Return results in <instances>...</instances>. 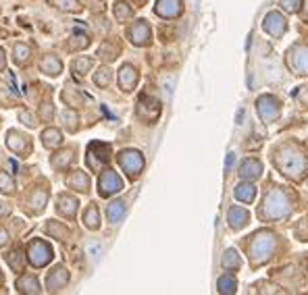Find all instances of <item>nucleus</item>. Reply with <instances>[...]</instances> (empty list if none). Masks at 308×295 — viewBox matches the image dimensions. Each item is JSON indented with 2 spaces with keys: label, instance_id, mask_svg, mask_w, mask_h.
<instances>
[{
  "label": "nucleus",
  "instance_id": "obj_1",
  "mask_svg": "<svg viewBox=\"0 0 308 295\" xmlns=\"http://www.w3.org/2000/svg\"><path fill=\"white\" fill-rule=\"evenodd\" d=\"M273 162L277 164L283 175L292 177V179H302L306 169H308V162H306L304 154L298 150H294V148H283L277 156H273Z\"/></svg>",
  "mask_w": 308,
  "mask_h": 295
},
{
  "label": "nucleus",
  "instance_id": "obj_2",
  "mask_svg": "<svg viewBox=\"0 0 308 295\" xmlns=\"http://www.w3.org/2000/svg\"><path fill=\"white\" fill-rule=\"evenodd\" d=\"M288 212H290V199L281 190H273V192L267 194L263 210H260V214H263L267 220L281 218V216H286Z\"/></svg>",
  "mask_w": 308,
  "mask_h": 295
},
{
  "label": "nucleus",
  "instance_id": "obj_3",
  "mask_svg": "<svg viewBox=\"0 0 308 295\" xmlns=\"http://www.w3.org/2000/svg\"><path fill=\"white\" fill-rule=\"evenodd\" d=\"M252 245H250V254H252V264H265L269 260L271 252H273L275 245V237L269 231H260L252 237Z\"/></svg>",
  "mask_w": 308,
  "mask_h": 295
},
{
  "label": "nucleus",
  "instance_id": "obj_4",
  "mask_svg": "<svg viewBox=\"0 0 308 295\" xmlns=\"http://www.w3.org/2000/svg\"><path fill=\"white\" fill-rule=\"evenodd\" d=\"M54 250L48 241L44 239H31L27 245V260L33 268H44L48 262H52Z\"/></svg>",
  "mask_w": 308,
  "mask_h": 295
},
{
  "label": "nucleus",
  "instance_id": "obj_5",
  "mask_svg": "<svg viewBox=\"0 0 308 295\" xmlns=\"http://www.w3.org/2000/svg\"><path fill=\"white\" fill-rule=\"evenodd\" d=\"M119 164H121V169L125 171V175L129 177L132 181H136L142 169H144V156H142V152L138 150H123L119 152Z\"/></svg>",
  "mask_w": 308,
  "mask_h": 295
},
{
  "label": "nucleus",
  "instance_id": "obj_6",
  "mask_svg": "<svg viewBox=\"0 0 308 295\" xmlns=\"http://www.w3.org/2000/svg\"><path fill=\"white\" fill-rule=\"evenodd\" d=\"M111 160V146L109 144H100V141H94L88 148V154H86V162H88V169L90 171H100L106 162Z\"/></svg>",
  "mask_w": 308,
  "mask_h": 295
},
{
  "label": "nucleus",
  "instance_id": "obj_7",
  "mask_svg": "<svg viewBox=\"0 0 308 295\" xmlns=\"http://www.w3.org/2000/svg\"><path fill=\"white\" fill-rule=\"evenodd\" d=\"M6 146H8V150L13 152V154H17V156H21V158L29 156L31 150H33L31 139H29L25 133L17 131V129H10V131L6 133Z\"/></svg>",
  "mask_w": 308,
  "mask_h": 295
},
{
  "label": "nucleus",
  "instance_id": "obj_8",
  "mask_svg": "<svg viewBox=\"0 0 308 295\" xmlns=\"http://www.w3.org/2000/svg\"><path fill=\"white\" fill-rule=\"evenodd\" d=\"M138 116L144 123L152 125L160 116V104H158V100L148 96V94H144V96L138 100Z\"/></svg>",
  "mask_w": 308,
  "mask_h": 295
},
{
  "label": "nucleus",
  "instance_id": "obj_9",
  "mask_svg": "<svg viewBox=\"0 0 308 295\" xmlns=\"http://www.w3.org/2000/svg\"><path fill=\"white\" fill-rule=\"evenodd\" d=\"M123 190V181L121 177L117 175L115 171H104L98 179V194L102 197H109L113 194H119Z\"/></svg>",
  "mask_w": 308,
  "mask_h": 295
},
{
  "label": "nucleus",
  "instance_id": "obj_10",
  "mask_svg": "<svg viewBox=\"0 0 308 295\" xmlns=\"http://www.w3.org/2000/svg\"><path fill=\"white\" fill-rule=\"evenodd\" d=\"M69 279H71V275H69V270L63 264L54 266L48 273V277H46V291H48V293L63 291L69 285Z\"/></svg>",
  "mask_w": 308,
  "mask_h": 295
},
{
  "label": "nucleus",
  "instance_id": "obj_11",
  "mask_svg": "<svg viewBox=\"0 0 308 295\" xmlns=\"http://www.w3.org/2000/svg\"><path fill=\"white\" fill-rule=\"evenodd\" d=\"M127 38L134 46H148L152 42V31H150L148 21H144V19L136 21L134 25L127 29Z\"/></svg>",
  "mask_w": 308,
  "mask_h": 295
},
{
  "label": "nucleus",
  "instance_id": "obj_12",
  "mask_svg": "<svg viewBox=\"0 0 308 295\" xmlns=\"http://www.w3.org/2000/svg\"><path fill=\"white\" fill-rule=\"evenodd\" d=\"M154 13L162 19H175L183 13V2L181 0H156Z\"/></svg>",
  "mask_w": 308,
  "mask_h": 295
},
{
  "label": "nucleus",
  "instance_id": "obj_13",
  "mask_svg": "<svg viewBox=\"0 0 308 295\" xmlns=\"http://www.w3.org/2000/svg\"><path fill=\"white\" fill-rule=\"evenodd\" d=\"M38 69H40V73L48 77H58L63 73V61L56 54H44L38 63Z\"/></svg>",
  "mask_w": 308,
  "mask_h": 295
},
{
  "label": "nucleus",
  "instance_id": "obj_14",
  "mask_svg": "<svg viewBox=\"0 0 308 295\" xmlns=\"http://www.w3.org/2000/svg\"><path fill=\"white\" fill-rule=\"evenodd\" d=\"M256 108H258V114L263 121H273L279 114V102L273 96H263L256 102Z\"/></svg>",
  "mask_w": 308,
  "mask_h": 295
},
{
  "label": "nucleus",
  "instance_id": "obj_15",
  "mask_svg": "<svg viewBox=\"0 0 308 295\" xmlns=\"http://www.w3.org/2000/svg\"><path fill=\"white\" fill-rule=\"evenodd\" d=\"M138 79H140V75H138V71H136L134 65H123L119 69V86H121V90L125 94L134 92V88L138 86Z\"/></svg>",
  "mask_w": 308,
  "mask_h": 295
},
{
  "label": "nucleus",
  "instance_id": "obj_16",
  "mask_svg": "<svg viewBox=\"0 0 308 295\" xmlns=\"http://www.w3.org/2000/svg\"><path fill=\"white\" fill-rule=\"evenodd\" d=\"M65 185L69 190H75L79 194H88L90 192V177L84 171H73L65 179Z\"/></svg>",
  "mask_w": 308,
  "mask_h": 295
},
{
  "label": "nucleus",
  "instance_id": "obj_17",
  "mask_svg": "<svg viewBox=\"0 0 308 295\" xmlns=\"http://www.w3.org/2000/svg\"><path fill=\"white\" fill-rule=\"evenodd\" d=\"M48 202V190L46 187H33L29 194V212L31 214H42V210L46 208Z\"/></svg>",
  "mask_w": 308,
  "mask_h": 295
},
{
  "label": "nucleus",
  "instance_id": "obj_18",
  "mask_svg": "<svg viewBox=\"0 0 308 295\" xmlns=\"http://www.w3.org/2000/svg\"><path fill=\"white\" fill-rule=\"evenodd\" d=\"M290 65L302 75H308V46H298L294 52L290 50Z\"/></svg>",
  "mask_w": 308,
  "mask_h": 295
},
{
  "label": "nucleus",
  "instance_id": "obj_19",
  "mask_svg": "<svg viewBox=\"0 0 308 295\" xmlns=\"http://www.w3.org/2000/svg\"><path fill=\"white\" fill-rule=\"evenodd\" d=\"M77 206H79V202L73 196H69V194H61V196H58V199H56V212H58V214H63V216H67V218L75 216Z\"/></svg>",
  "mask_w": 308,
  "mask_h": 295
},
{
  "label": "nucleus",
  "instance_id": "obj_20",
  "mask_svg": "<svg viewBox=\"0 0 308 295\" xmlns=\"http://www.w3.org/2000/svg\"><path fill=\"white\" fill-rule=\"evenodd\" d=\"M15 289L19 293H29V295H35V293L42 291L40 281H38V277H35V275H21L15 281Z\"/></svg>",
  "mask_w": 308,
  "mask_h": 295
},
{
  "label": "nucleus",
  "instance_id": "obj_21",
  "mask_svg": "<svg viewBox=\"0 0 308 295\" xmlns=\"http://www.w3.org/2000/svg\"><path fill=\"white\" fill-rule=\"evenodd\" d=\"M75 160V148H69V150H61L50 158V167L54 171H65L71 162Z\"/></svg>",
  "mask_w": 308,
  "mask_h": 295
},
{
  "label": "nucleus",
  "instance_id": "obj_22",
  "mask_svg": "<svg viewBox=\"0 0 308 295\" xmlns=\"http://www.w3.org/2000/svg\"><path fill=\"white\" fill-rule=\"evenodd\" d=\"M265 29H267L271 35L279 38V35L286 31V19H283L279 13H269V15L265 17Z\"/></svg>",
  "mask_w": 308,
  "mask_h": 295
},
{
  "label": "nucleus",
  "instance_id": "obj_23",
  "mask_svg": "<svg viewBox=\"0 0 308 295\" xmlns=\"http://www.w3.org/2000/svg\"><path fill=\"white\" fill-rule=\"evenodd\" d=\"M44 231L48 233L52 239H58V241H67L69 235H71V231L67 229V225H63V222H58V220H48L44 225Z\"/></svg>",
  "mask_w": 308,
  "mask_h": 295
},
{
  "label": "nucleus",
  "instance_id": "obj_24",
  "mask_svg": "<svg viewBox=\"0 0 308 295\" xmlns=\"http://www.w3.org/2000/svg\"><path fill=\"white\" fill-rule=\"evenodd\" d=\"M61 144H63V133L58 131L56 127H48L42 131V146L44 148L52 150V148H58Z\"/></svg>",
  "mask_w": 308,
  "mask_h": 295
},
{
  "label": "nucleus",
  "instance_id": "obj_25",
  "mask_svg": "<svg viewBox=\"0 0 308 295\" xmlns=\"http://www.w3.org/2000/svg\"><path fill=\"white\" fill-rule=\"evenodd\" d=\"M4 260H6V264L10 266V270H13V273H23V270H25V256H23V252L19 250V247L10 250L4 256Z\"/></svg>",
  "mask_w": 308,
  "mask_h": 295
},
{
  "label": "nucleus",
  "instance_id": "obj_26",
  "mask_svg": "<svg viewBox=\"0 0 308 295\" xmlns=\"http://www.w3.org/2000/svg\"><path fill=\"white\" fill-rule=\"evenodd\" d=\"M84 225L90 231H98L100 229V212H98L96 204H88V208L84 210Z\"/></svg>",
  "mask_w": 308,
  "mask_h": 295
},
{
  "label": "nucleus",
  "instance_id": "obj_27",
  "mask_svg": "<svg viewBox=\"0 0 308 295\" xmlns=\"http://www.w3.org/2000/svg\"><path fill=\"white\" fill-rule=\"evenodd\" d=\"M29 58H31V48H29L27 44L19 42V44L13 46V61H15V65H19V67L27 65Z\"/></svg>",
  "mask_w": 308,
  "mask_h": 295
},
{
  "label": "nucleus",
  "instance_id": "obj_28",
  "mask_svg": "<svg viewBox=\"0 0 308 295\" xmlns=\"http://www.w3.org/2000/svg\"><path fill=\"white\" fill-rule=\"evenodd\" d=\"M260 171H263V167H260V162L256 158H246L240 167V175L246 177V179H254V177L260 175Z\"/></svg>",
  "mask_w": 308,
  "mask_h": 295
},
{
  "label": "nucleus",
  "instance_id": "obj_29",
  "mask_svg": "<svg viewBox=\"0 0 308 295\" xmlns=\"http://www.w3.org/2000/svg\"><path fill=\"white\" fill-rule=\"evenodd\" d=\"M119 52H121V46L115 40H106L98 48V56H102L104 61H115V58L119 56Z\"/></svg>",
  "mask_w": 308,
  "mask_h": 295
},
{
  "label": "nucleus",
  "instance_id": "obj_30",
  "mask_svg": "<svg viewBox=\"0 0 308 295\" xmlns=\"http://www.w3.org/2000/svg\"><path fill=\"white\" fill-rule=\"evenodd\" d=\"M106 216H109V220L113 222V225H117V222L125 216V202L123 199H115V202H111L109 208H106Z\"/></svg>",
  "mask_w": 308,
  "mask_h": 295
},
{
  "label": "nucleus",
  "instance_id": "obj_31",
  "mask_svg": "<svg viewBox=\"0 0 308 295\" xmlns=\"http://www.w3.org/2000/svg\"><path fill=\"white\" fill-rule=\"evenodd\" d=\"M113 13H115V19L119 21V23H125L134 17V8L129 6L125 0H117L115 6H113Z\"/></svg>",
  "mask_w": 308,
  "mask_h": 295
},
{
  "label": "nucleus",
  "instance_id": "obj_32",
  "mask_svg": "<svg viewBox=\"0 0 308 295\" xmlns=\"http://www.w3.org/2000/svg\"><path fill=\"white\" fill-rule=\"evenodd\" d=\"M248 212L246 210H242V208H231L229 210V222H231V227L233 229H242V227H246L248 225Z\"/></svg>",
  "mask_w": 308,
  "mask_h": 295
},
{
  "label": "nucleus",
  "instance_id": "obj_33",
  "mask_svg": "<svg viewBox=\"0 0 308 295\" xmlns=\"http://www.w3.org/2000/svg\"><path fill=\"white\" fill-rule=\"evenodd\" d=\"M48 2L54 8L67 10V13H79V10H84V6H81L79 0H48Z\"/></svg>",
  "mask_w": 308,
  "mask_h": 295
},
{
  "label": "nucleus",
  "instance_id": "obj_34",
  "mask_svg": "<svg viewBox=\"0 0 308 295\" xmlns=\"http://www.w3.org/2000/svg\"><path fill=\"white\" fill-rule=\"evenodd\" d=\"M61 98H63V102L67 106H71V108H77V106H81V102H84V96H81V94L77 90H73V88H65Z\"/></svg>",
  "mask_w": 308,
  "mask_h": 295
},
{
  "label": "nucleus",
  "instance_id": "obj_35",
  "mask_svg": "<svg viewBox=\"0 0 308 295\" xmlns=\"http://www.w3.org/2000/svg\"><path fill=\"white\" fill-rule=\"evenodd\" d=\"M92 65H94V61L90 56H77V58H73V63H71V69H73V73H77V75H86L92 69Z\"/></svg>",
  "mask_w": 308,
  "mask_h": 295
},
{
  "label": "nucleus",
  "instance_id": "obj_36",
  "mask_svg": "<svg viewBox=\"0 0 308 295\" xmlns=\"http://www.w3.org/2000/svg\"><path fill=\"white\" fill-rule=\"evenodd\" d=\"M254 196H256V190L250 183H240L238 187H235V197L242 199V202H252Z\"/></svg>",
  "mask_w": 308,
  "mask_h": 295
},
{
  "label": "nucleus",
  "instance_id": "obj_37",
  "mask_svg": "<svg viewBox=\"0 0 308 295\" xmlns=\"http://www.w3.org/2000/svg\"><path fill=\"white\" fill-rule=\"evenodd\" d=\"M0 192L6 194V196H13V194L17 192L15 179H13V177H10L8 173H4V171H0Z\"/></svg>",
  "mask_w": 308,
  "mask_h": 295
},
{
  "label": "nucleus",
  "instance_id": "obj_38",
  "mask_svg": "<svg viewBox=\"0 0 308 295\" xmlns=\"http://www.w3.org/2000/svg\"><path fill=\"white\" fill-rule=\"evenodd\" d=\"M111 79H113V71L109 67H100L96 73H94V84L98 88H106L111 84Z\"/></svg>",
  "mask_w": 308,
  "mask_h": 295
},
{
  "label": "nucleus",
  "instance_id": "obj_39",
  "mask_svg": "<svg viewBox=\"0 0 308 295\" xmlns=\"http://www.w3.org/2000/svg\"><path fill=\"white\" fill-rule=\"evenodd\" d=\"M63 121H65V127L69 129V131L71 133H75L77 131V123H79V116L73 112V110H71V108H65V112H63Z\"/></svg>",
  "mask_w": 308,
  "mask_h": 295
},
{
  "label": "nucleus",
  "instance_id": "obj_40",
  "mask_svg": "<svg viewBox=\"0 0 308 295\" xmlns=\"http://www.w3.org/2000/svg\"><path fill=\"white\" fill-rule=\"evenodd\" d=\"M223 268H227V270L240 268V258L235 254V250H227L223 254Z\"/></svg>",
  "mask_w": 308,
  "mask_h": 295
},
{
  "label": "nucleus",
  "instance_id": "obj_41",
  "mask_svg": "<svg viewBox=\"0 0 308 295\" xmlns=\"http://www.w3.org/2000/svg\"><path fill=\"white\" fill-rule=\"evenodd\" d=\"M38 116H40V121H44V123H50V121H52V116H54L52 102H42L40 110H38Z\"/></svg>",
  "mask_w": 308,
  "mask_h": 295
},
{
  "label": "nucleus",
  "instance_id": "obj_42",
  "mask_svg": "<svg viewBox=\"0 0 308 295\" xmlns=\"http://www.w3.org/2000/svg\"><path fill=\"white\" fill-rule=\"evenodd\" d=\"M219 291L221 293H233L235 291V279L231 275H225L219 279Z\"/></svg>",
  "mask_w": 308,
  "mask_h": 295
},
{
  "label": "nucleus",
  "instance_id": "obj_43",
  "mask_svg": "<svg viewBox=\"0 0 308 295\" xmlns=\"http://www.w3.org/2000/svg\"><path fill=\"white\" fill-rule=\"evenodd\" d=\"M17 116H19V121L25 125V127H29V129H33L35 125H38V123H35V119H33V114H31L27 108H19Z\"/></svg>",
  "mask_w": 308,
  "mask_h": 295
},
{
  "label": "nucleus",
  "instance_id": "obj_44",
  "mask_svg": "<svg viewBox=\"0 0 308 295\" xmlns=\"http://www.w3.org/2000/svg\"><path fill=\"white\" fill-rule=\"evenodd\" d=\"M300 4H302V0H281V6L286 10H292V13H296L300 8Z\"/></svg>",
  "mask_w": 308,
  "mask_h": 295
},
{
  "label": "nucleus",
  "instance_id": "obj_45",
  "mask_svg": "<svg viewBox=\"0 0 308 295\" xmlns=\"http://www.w3.org/2000/svg\"><path fill=\"white\" fill-rule=\"evenodd\" d=\"M8 241H10V235H8V231H6L4 227H0V247H6V245H8Z\"/></svg>",
  "mask_w": 308,
  "mask_h": 295
},
{
  "label": "nucleus",
  "instance_id": "obj_46",
  "mask_svg": "<svg viewBox=\"0 0 308 295\" xmlns=\"http://www.w3.org/2000/svg\"><path fill=\"white\" fill-rule=\"evenodd\" d=\"M296 98H298V102H300V104L308 106V88H302V90L298 92V96H296Z\"/></svg>",
  "mask_w": 308,
  "mask_h": 295
},
{
  "label": "nucleus",
  "instance_id": "obj_47",
  "mask_svg": "<svg viewBox=\"0 0 308 295\" xmlns=\"http://www.w3.org/2000/svg\"><path fill=\"white\" fill-rule=\"evenodd\" d=\"M6 69V54H4V50L0 48V71H4Z\"/></svg>",
  "mask_w": 308,
  "mask_h": 295
},
{
  "label": "nucleus",
  "instance_id": "obj_48",
  "mask_svg": "<svg viewBox=\"0 0 308 295\" xmlns=\"http://www.w3.org/2000/svg\"><path fill=\"white\" fill-rule=\"evenodd\" d=\"M10 212V208H8V204L6 202H0V216H6Z\"/></svg>",
  "mask_w": 308,
  "mask_h": 295
},
{
  "label": "nucleus",
  "instance_id": "obj_49",
  "mask_svg": "<svg viewBox=\"0 0 308 295\" xmlns=\"http://www.w3.org/2000/svg\"><path fill=\"white\" fill-rule=\"evenodd\" d=\"M134 2H136V4H140V6H142V4H146V2H148V0H134Z\"/></svg>",
  "mask_w": 308,
  "mask_h": 295
},
{
  "label": "nucleus",
  "instance_id": "obj_50",
  "mask_svg": "<svg viewBox=\"0 0 308 295\" xmlns=\"http://www.w3.org/2000/svg\"><path fill=\"white\" fill-rule=\"evenodd\" d=\"M306 19H308V13H306Z\"/></svg>",
  "mask_w": 308,
  "mask_h": 295
},
{
  "label": "nucleus",
  "instance_id": "obj_51",
  "mask_svg": "<svg viewBox=\"0 0 308 295\" xmlns=\"http://www.w3.org/2000/svg\"><path fill=\"white\" fill-rule=\"evenodd\" d=\"M194 2H198V0H194Z\"/></svg>",
  "mask_w": 308,
  "mask_h": 295
}]
</instances>
